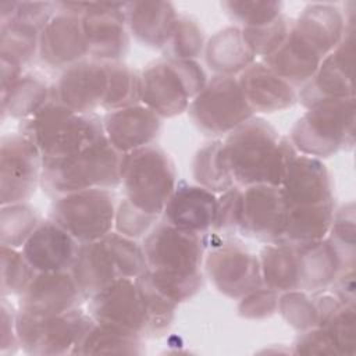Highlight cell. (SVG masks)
I'll return each mask as SVG.
<instances>
[{"label": "cell", "mask_w": 356, "mask_h": 356, "mask_svg": "<svg viewBox=\"0 0 356 356\" xmlns=\"http://www.w3.org/2000/svg\"><path fill=\"white\" fill-rule=\"evenodd\" d=\"M222 149L239 188L260 184L281 186L291 160L298 154L291 140L260 117H250L229 132Z\"/></svg>", "instance_id": "1"}, {"label": "cell", "mask_w": 356, "mask_h": 356, "mask_svg": "<svg viewBox=\"0 0 356 356\" xmlns=\"http://www.w3.org/2000/svg\"><path fill=\"white\" fill-rule=\"evenodd\" d=\"M204 238L181 231L164 221L145 236L142 248L147 271L178 305L193 298L202 288Z\"/></svg>", "instance_id": "2"}, {"label": "cell", "mask_w": 356, "mask_h": 356, "mask_svg": "<svg viewBox=\"0 0 356 356\" xmlns=\"http://www.w3.org/2000/svg\"><path fill=\"white\" fill-rule=\"evenodd\" d=\"M122 157L104 136L75 154L43 159L40 185L56 197L88 189H113L121 185Z\"/></svg>", "instance_id": "3"}, {"label": "cell", "mask_w": 356, "mask_h": 356, "mask_svg": "<svg viewBox=\"0 0 356 356\" xmlns=\"http://www.w3.org/2000/svg\"><path fill=\"white\" fill-rule=\"evenodd\" d=\"M21 134L36 145L43 159L75 154L104 138L100 117L76 113L53 99L22 121Z\"/></svg>", "instance_id": "4"}, {"label": "cell", "mask_w": 356, "mask_h": 356, "mask_svg": "<svg viewBox=\"0 0 356 356\" xmlns=\"http://www.w3.org/2000/svg\"><path fill=\"white\" fill-rule=\"evenodd\" d=\"M289 140L296 152L330 157L355 145V97L318 103L296 121Z\"/></svg>", "instance_id": "5"}, {"label": "cell", "mask_w": 356, "mask_h": 356, "mask_svg": "<svg viewBox=\"0 0 356 356\" xmlns=\"http://www.w3.org/2000/svg\"><path fill=\"white\" fill-rule=\"evenodd\" d=\"M121 185L125 199L134 206L160 217L177 186L174 161L156 145L125 153L121 164Z\"/></svg>", "instance_id": "6"}, {"label": "cell", "mask_w": 356, "mask_h": 356, "mask_svg": "<svg viewBox=\"0 0 356 356\" xmlns=\"http://www.w3.org/2000/svg\"><path fill=\"white\" fill-rule=\"evenodd\" d=\"M206 83V74L195 60L156 61L140 74V103L160 118H171L186 111Z\"/></svg>", "instance_id": "7"}, {"label": "cell", "mask_w": 356, "mask_h": 356, "mask_svg": "<svg viewBox=\"0 0 356 356\" xmlns=\"http://www.w3.org/2000/svg\"><path fill=\"white\" fill-rule=\"evenodd\" d=\"M93 324L90 314L81 307L56 316H32L18 310L15 318L19 348L36 356L72 355Z\"/></svg>", "instance_id": "8"}, {"label": "cell", "mask_w": 356, "mask_h": 356, "mask_svg": "<svg viewBox=\"0 0 356 356\" xmlns=\"http://www.w3.org/2000/svg\"><path fill=\"white\" fill-rule=\"evenodd\" d=\"M186 111L197 129L210 136L228 135L254 114L238 78L229 75H216L207 81Z\"/></svg>", "instance_id": "9"}, {"label": "cell", "mask_w": 356, "mask_h": 356, "mask_svg": "<svg viewBox=\"0 0 356 356\" xmlns=\"http://www.w3.org/2000/svg\"><path fill=\"white\" fill-rule=\"evenodd\" d=\"M115 196L111 189H88L56 197L50 218L79 243L104 238L114 228Z\"/></svg>", "instance_id": "10"}, {"label": "cell", "mask_w": 356, "mask_h": 356, "mask_svg": "<svg viewBox=\"0 0 356 356\" xmlns=\"http://www.w3.org/2000/svg\"><path fill=\"white\" fill-rule=\"evenodd\" d=\"M88 313L99 325L143 338L147 313L135 278H120L89 298Z\"/></svg>", "instance_id": "11"}, {"label": "cell", "mask_w": 356, "mask_h": 356, "mask_svg": "<svg viewBox=\"0 0 356 356\" xmlns=\"http://www.w3.org/2000/svg\"><path fill=\"white\" fill-rule=\"evenodd\" d=\"M43 156L24 134H11L0 143V203H25L42 181Z\"/></svg>", "instance_id": "12"}, {"label": "cell", "mask_w": 356, "mask_h": 356, "mask_svg": "<svg viewBox=\"0 0 356 356\" xmlns=\"http://www.w3.org/2000/svg\"><path fill=\"white\" fill-rule=\"evenodd\" d=\"M204 270L216 289L231 299L263 285L259 257L232 238L222 239L204 256Z\"/></svg>", "instance_id": "13"}, {"label": "cell", "mask_w": 356, "mask_h": 356, "mask_svg": "<svg viewBox=\"0 0 356 356\" xmlns=\"http://www.w3.org/2000/svg\"><path fill=\"white\" fill-rule=\"evenodd\" d=\"M353 32L352 21L339 44L324 57L312 79L302 86L298 99L306 108L328 100L355 97Z\"/></svg>", "instance_id": "14"}, {"label": "cell", "mask_w": 356, "mask_h": 356, "mask_svg": "<svg viewBox=\"0 0 356 356\" xmlns=\"http://www.w3.org/2000/svg\"><path fill=\"white\" fill-rule=\"evenodd\" d=\"M125 3H85L82 26L89 56L103 63L120 61L128 51Z\"/></svg>", "instance_id": "15"}, {"label": "cell", "mask_w": 356, "mask_h": 356, "mask_svg": "<svg viewBox=\"0 0 356 356\" xmlns=\"http://www.w3.org/2000/svg\"><path fill=\"white\" fill-rule=\"evenodd\" d=\"M285 199L280 186L252 185L242 188L238 232L266 243L278 242L285 224Z\"/></svg>", "instance_id": "16"}, {"label": "cell", "mask_w": 356, "mask_h": 356, "mask_svg": "<svg viewBox=\"0 0 356 356\" xmlns=\"http://www.w3.org/2000/svg\"><path fill=\"white\" fill-rule=\"evenodd\" d=\"M107 83L106 63L82 60L63 71L51 88V99L76 113L90 114L103 106Z\"/></svg>", "instance_id": "17"}, {"label": "cell", "mask_w": 356, "mask_h": 356, "mask_svg": "<svg viewBox=\"0 0 356 356\" xmlns=\"http://www.w3.org/2000/svg\"><path fill=\"white\" fill-rule=\"evenodd\" d=\"M85 300L71 271L36 273L19 295V310L32 316H56L79 309Z\"/></svg>", "instance_id": "18"}, {"label": "cell", "mask_w": 356, "mask_h": 356, "mask_svg": "<svg viewBox=\"0 0 356 356\" xmlns=\"http://www.w3.org/2000/svg\"><path fill=\"white\" fill-rule=\"evenodd\" d=\"M57 14L43 28L39 38V57L51 68H68L89 56L82 26V15L57 4Z\"/></svg>", "instance_id": "19"}, {"label": "cell", "mask_w": 356, "mask_h": 356, "mask_svg": "<svg viewBox=\"0 0 356 356\" xmlns=\"http://www.w3.org/2000/svg\"><path fill=\"white\" fill-rule=\"evenodd\" d=\"M217 196L200 185L177 182L161 217L163 221L189 234L206 238L214 227Z\"/></svg>", "instance_id": "20"}, {"label": "cell", "mask_w": 356, "mask_h": 356, "mask_svg": "<svg viewBox=\"0 0 356 356\" xmlns=\"http://www.w3.org/2000/svg\"><path fill=\"white\" fill-rule=\"evenodd\" d=\"M79 242L51 218L40 221L22 246V254L36 273L71 271Z\"/></svg>", "instance_id": "21"}, {"label": "cell", "mask_w": 356, "mask_h": 356, "mask_svg": "<svg viewBox=\"0 0 356 356\" xmlns=\"http://www.w3.org/2000/svg\"><path fill=\"white\" fill-rule=\"evenodd\" d=\"M104 136L122 154L153 145L161 129V118L145 104L107 111L103 117Z\"/></svg>", "instance_id": "22"}, {"label": "cell", "mask_w": 356, "mask_h": 356, "mask_svg": "<svg viewBox=\"0 0 356 356\" xmlns=\"http://www.w3.org/2000/svg\"><path fill=\"white\" fill-rule=\"evenodd\" d=\"M286 206L324 204L334 202L332 181L325 164L316 157L296 154L281 184Z\"/></svg>", "instance_id": "23"}, {"label": "cell", "mask_w": 356, "mask_h": 356, "mask_svg": "<svg viewBox=\"0 0 356 356\" xmlns=\"http://www.w3.org/2000/svg\"><path fill=\"white\" fill-rule=\"evenodd\" d=\"M238 81L253 113L282 111L298 100L293 86L263 61L252 63L239 74Z\"/></svg>", "instance_id": "24"}, {"label": "cell", "mask_w": 356, "mask_h": 356, "mask_svg": "<svg viewBox=\"0 0 356 356\" xmlns=\"http://www.w3.org/2000/svg\"><path fill=\"white\" fill-rule=\"evenodd\" d=\"M128 32L152 49H164L172 35L178 14L168 1H131L124 4Z\"/></svg>", "instance_id": "25"}, {"label": "cell", "mask_w": 356, "mask_h": 356, "mask_svg": "<svg viewBox=\"0 0 356 356\" xmlns=\"http://www.w3.org/2000/svg\"><path fill=\"white\" fill-rule=\"evenodd\" d=\"M71 273L86 299L122 278L104 238L79 245Z\"/></svg>", "instance_id": "26"}, {"label": "cell", "mask_w": 356, "mask_h": 356, "mask_svg": "<svg viewBox=\"0 0 356 356\" xmlns=\"http://www.w3.org/2000/svg\"><path fill=\"white\" fill-rule=\"evenodd\" d=\"M296 248L300 268L299 291L309 293L324 291L346 270L339 253L327 238L307 245H296Z\"/></svg>", "instance_id": "27"}, {"label": "cell", "mask_w": 356, "mask_h": 356, "mask_svg": "<svg viewBox=\"0 0 356 356\" xmlns=\"http://www.w3.org/2000/svg\"><path fill=\"white\" fill-rule=\"evenodd\" d=\"M204 57L217 75L229 76L245 71L256 58L238 26H228L214 33L204 44Z\"/></svg>", "instance_id": "28"}, {"label": "cell", "mask_w": 356, "mask_h": 356, "mask_svg": "<svg viewBox=\"0 0 356 356\" xmlns=\"http://www.w3.org/2000/svg\"><path fill=\"white\" fill-rule=\"evenodd\" d=\"M335 214L334 202L324 204L286 206L282 236L278 242L307 245L325 239Z\"/></svg>", "instance_id": "29"}, {"label": "cell", "mask_w": 356, "mask_h": 356, "mask_svg": "<svg viewBox=\"0 0 356 356\" xmlns=\"http://www.w3.org/2000/svg\"><path fill=\"white\" fill-rule=\"evenodd\" d=\"M263 285L278 293L299 291L300 268L296 245L285 242L267 243L260 252Z\"/></svg>", "instance_id": "30"}, {"label": "cell", "mask_w": 356, "mask_h": 356, "mask_svg": "<svg viewBox=\"0 0 356 356\" xmlns=\"http://www.w3.org/2000/svg\"><path fill=\"white\" fill-rule=\"evenodd\" d=\"M51 100V88L35 75L22 74L10 88L1 90V114L28 120Z\"/></svg>", "instance_id": "31"}, {"label": "cell", "mask_w": 356, "mask_h": 356, "mask_svg": "<svg viewBox=\"0 0 356 356\" xmlns=\"http://www.w3.org/2000/svg\"><path fill=\"white\" fill-rule=\"evenodd\" d=\"M192 175L197 185L213 193H222L235 186L224 157L222 140H211L196 152L192 161Z\"/></svg>", "instance_id": "32"}, {"label": "cell", "mask_w": 356, "mask_h": 356, "mask_svg": "<svg viewBox=\"0 0 356 356\" xmlns=\"http://www.w3.org/2000/svg\"><path fill=\"white\" fill-rule=\"evenodd\" d=\"M40 31L35 26L11 21L0 25V58L19 67L39 54Z\"/></svg>", "instance_id": "33"}, {"label": "cell", "mask_w": 356, "mask_h": 356, "mask_svg": "<svg viewBox=\"0 0 356 356\" xmlns=\"http://www.w3.org/2000/svg\"><path fill=\"white\" fill-rule=\"evenodd\" d=\"M142 338L131 337L115 330L93 324L72 355H140Z\"/></svg>", "instance_id": "34"}, {"label": "cell", "mask_w": 356, "mask_h": 356, "mask_svg": "<svg viewBox=\"0 0 356 356\" xmlns=\"http://www.w3.org/2000/svg\"><path fill=\"white\" fill-rule=\"evenodd\" d=\"M142 298L145 300L147 313V332L146 337H159L164 334L175 316V309L178 303L171 299L164 291H161L150 273L146 270L143 274L135 278Z\"/></svg>", "instance_id": "35"}, {"label": "cell", "mask_w": 356, "mask_h": 356, "mask_svg": "<svg viewBox=\"0 0 356 356\" xmlns=\"http://www.w3.org/2000/svg\"><path fill=\"white\" fill-rule=\"evenodd\" d=\"M106 64L108 83L102 108L111 111L139 104L142 102L140 74L120 61Z\"/></svg>", "instance_id": "36"}, {"label": "cell", "mask_w": 356, "mask_h": 356, "mask_svg": "<svg viewBox=\"0 0 356 356\" xmlns=\"http://www.w3.org/2000/svg\"><path fill=\"white\" fill-rule=\"evenodd\" d=\"M40 224L35 210L26 203L1 206L0 211V242L4 246L22 249L28 238Z\"/></svg>", "instance_id": "37"}, {"label": "cell", "mask_w": 356, "mask_h": 356, "mask_svg": "<svg viewBox=\"0 0 356 356\" xmlns=\"http://www.w3.org/2000/svg\"><path fill=\"white\" fill-rule=\"evenodd\" d=\"M163 50L167 58L195 60L204 50V35L200 25L188 15H178L172 35Z\"/></svg>", "instance_id": "38"}, {"label": "cell", "mask_w": 356, "mask_h": 356, "mask_svg": "<svg viewBox=\"0 0 356 356\" xmlns=\"http://www.w3.org/2000/svg\"><path fill=\"white\" fill-rule=\"evenodd\" d=\"M1 257V284L0 292L1 296H11V295H21L26 286L31 284L32 278L35 277L36 271L28 263L22 252L18 249L1 245L0 249Z\"/></svg>", "instance_id": "39"}, {"label": "cell", "mask_w": 356, "mask_h": 356, "mask_svg": "<svg viewBox=\"0 0 356 356\" xmlns=\"http://www.w3.org/2000/svg\"><path fill=\"white\" fill-rule=\"evenodd\" d=\"M277 310L295 330L303 332L318 325V310L314 296L305 291L284 292L278 298Z\"/></svg>", "instance_id": "40"}, {"label": "cell", "mask_w": 356, "mask_h": 356, "mask_svg": "<svg viewBox=\"0 0 356 356\" xmlns=\"http://www.w3.org/2000/svg\"><path fill=\"white\" fill-rule=\"evenodd\" d=\"M122 278H136L147 270L142 245L136 239L111 231L104 236Z\"/></svg>", "instance_id": "41"}, {"label": "cell", "mask_w": 356, "mask_h": 356, "mask_svg": "<svg viewBox=\"0 0 356 356\" xmlns=\"http://www.w3.org/2000/svg\"><path fill=\"white\" fill-rule=\"evenodd\" d=\"M57 3L50 1H1L0 25L11 21L38 28L40 32L57 14Z\"/></svg>", "instance_id": "42"}, {"label": "cell", "mask_w": 356, "mask_h": 356, "mask_svg": "<svg viewBox=\"0 0 356 356\" xmlns=\"http://www.w3.org/2000/svg\"><path fill=\"white\" fill-rule=\"evenodd\" d=\"M327 239L339 253L346 270L355 268V206L348 203L335 214Z\"/></svg>", "instance_id": "43"}, {"label": "cell", "mask_w": 356, "mask_h": 356, "mask_svg": "<svg viewBox=\"0 0 356 356\" xmlns=\"http://www.w3.org/2000/svg\"><path fill=\"white\" fill-rule=\"evenodd\" d=\"M221 7L242 28H256L277 19L282 13L281 1H222Z\"/></svg>", "instance_id": "44"}, {"label": "cell", "mask_w": 356, "mask_h": 356, "mask_svg": "<svg viewBox=\"0 0 356 356\" xmlns=\"http://www.w3.org/2000/svg\"><path fill=\"white\" fill-rule=\"evenodd\" d=\"M291 25L292 24L286 17L281 14L270 24L256 28H242V33L254 56H261L264 58L273 54L284 43Z\"/></svg>", "instance_id": "45"}, {"label": "cell", "mask_w": 356, "mask_h": 356, "mask_svg": "<svg viewBox=\"0 0 356 356\" xmlns=\"http://www.w3.org/2000/svg\"><path fill=\"white\" fill-rule=\"evenodd\" d=\"M242 188L234 186L217 197V210L214 218L213 234L217 238L229 239L239 229L241 221Z\"/></svg>", "instance_id": "46"}, {"label": "cell", "mask_w": 356, "mask_h": 356, "mask_svg": "<svg viewBox=\"0 0 356 356\" xmlns=\"http://www.w3.org/2000/svg\"><path fill=\"white\" fill-rule=\"evenodd\" d=\"M159 217L145 213L134 206L128 199H122L117 204L114 228L118 234L138 239L146 236L149 231L157 224Z\"/></svg>", "instance_id": "47"}, {"label": "cell", "mask_w": 356, "mask_h": 356, "mask_svg": "<svg viewBox=\"0 0 356 356\" xmlns=\"http://www.w3.org/2000/svg\"><path fill=\"white\" fill-rule=\"evenodd\" d=\"M332 335L339 355H355L356 352V312L355 306H342L325 324Z\"/></svg>", "instance_id": "48"}, {"label": "cell", "mask_w": 356, "mask_h": 356, "mask_svg": "<svg viewBox=\"0 0 356 356\" xmlns=\"http://www.w3.org/2000/svg\"><path fill=\"white\" fill-rule=\"evenodd\" d=\"M280 293L261 285L243 295L238 303V314L248 320H261L277 312Z\"/></svg>", "instance_id": "49"}, {"label": "cell", "mask_w": 356, "mask_h": 356, "mask_svg": "<svg viewBox=\"0 0 356 356\" xmlns=\"http://www.w3.org/2000/svg\"><path fill=\"white\" fill-rule=\"evenodd\" d=\"M293 346V352L299 355H339L332 335L324 327H314L300 332Z\"/></svg>", "instance_id": "50"}, {"label": "cell", "mask_w": 356, "mask_h": 356, "mask_svg": "<svg viewBox=\"0 0 356 356\" xmlns=\"http://www.w3.org/2000/svg\"><path fill=\"white\" fill-rule=\"evenodd\" d=\"M17 312L10 306L3 298L0 307V352L1 353H15L19 348L17 330H15Z\"/></svg>", "instance_id": "51"}, {"label": "cell", "mask_w": 356, "mask_h": 356, "mask_svg": "<svg viewBox=\"0 0 356 356\" xmlns=\"http://www.w3.org/2000/svg\"><path fill=\"white\" fill-rule=\"evenodd\" d=\"M330 288L343 306H355V268L342 271Z\"/></svg>", "instance_id": "52"}]
</instances>
